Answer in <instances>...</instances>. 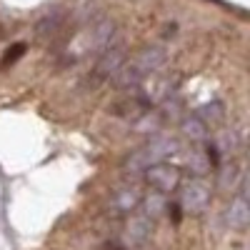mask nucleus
<instances>
[{"mask_svg":"<svg viewBox=\"0 0 250 250\" xmlns=\"http://www.w3.org/2000/svg\"><path fill=\"white\" fill-rule=\"evenodd\" d=\"M180 150V140L175 135H153L148 143L143 145V148H138L135 153H130L128 158H125L123 163V170L128 175H143L145 170L150 168V165L155 163H165L170 155H175Z\"/></svg>","mask_w":250,"mask_h":250,"instance_id":"f257e3e1","label":"nucleus"},{"mask_svg":"<svg viewBox=\"0 0 250 250\" xmlns=\"http://www.w3.org/2000/svg\"><path fill=\"white\" fill-rule=\"evenodd\" d=\"M165 60H168V53H165L160 45H150V48L140 50L133 60H125L123 68L118 70V75L113 80H115L118 88H130L133 90L145 78L155 75L165 65Z\"/></svg>","mask_w":250,"mask_h":250,"instance_id":"f03ea898","label":"nucleus"},{"mask_svg":"<svg viewBox=\"0 0 250 250\" xmlns=\"http://www.w3.org/2000/svg\"><path fill=\"white\" fill-rule=\"evenodd\" d=\"M210 185H208L203 178H195V180H188L185 185L180 183L178 188V208L180 213L185 215H198L203 213L208 205H210Z\"/></svg>","mask_w":250,"mask_h":250,"instance_id":"7ed1b4c3","label":"nucleus"},{"mask_svg":"<svg viewBox=\"0 0 250 250\" xmlns=\"http://www.w3.org/2000/svg\"><path fill=\"white\" fill-rule=\"evenodd\" d=\"M115 35H118V28L113 20L103 18V20H95V23L85 30V35L80 38V48L83 53H103L105 48L115 45Z\"/></svg>","mask_w":250,"mask_h":250,"instance_id":"20e7f679","label":"nucleus"},{"mask_svg":"<svg viewBox=\"0 0 250 250\" xmlns=\"http://www.w3.org/2000/svg\"><path fill=\"white\" fill-rule=\"evenodd\" d=\"M143 178H145V183H148L155 193H163V195L178 190L180 183H183L180 168H175V165H170V163H155V165H150V168L143 173Z\"/></svg>","mask_w":250,"mask_h":250,"instance_id":"39448f33","label":"nucleus"},{"mask_svg":"<svg viewBox=\"0 0 250 250\" xmlns=\"http://www.w3.org/2000/svg\"><path fill=\"white\" fill-rule=\"evenodd\" d=\"M128 60V53H125V45H120V43H115V45H110V48H105L100 55H98V60H95V65H93V80L95 83H103V80H113L115 75H118V70L123 68V62Z\"/></svg>","mask_w":250,"mask_h":250,"instance_id":"423d86ee","label":"nucleus"},{"mask_svg":"<svg viewBox=\"0 0 250 250\" xmlns=\"http://www.w3.org/2000/svg\"><path fill=\"white\" fill-rule=\"evenodd\" d=\"M143 190L138 183H125L120 185L118 190L110 195V203H108V213L115 215V218H125V215H133L138 210V205L143 200Z\"/></svg>","mask_w":250,"mask_h":250,"instance_id":"0eeeda50","label":"nucleus"},{"mask_svg":"<svg viewBox=\"0 0 250 250\" xmlns=\"http://www.w3.org/2000/svg\"><path fill=\"white\" fill-rule=\"evenodd\" d=\"M248 218H250V205L245 198V180H240L238 185V195L230 200L225 210V223L233 228V230H245L248 228Z\"/></svg>","mask_w":250,"mask_h":250,"instance_id":"6e6552de","label":"nucleus"},{"mask_svg":"<svg viewBox=\"0 0 250 250\" xmlns=\"http://www.w3.org/2000/svg\"><path fill=\"white\" fill-rule=\"evenodd\" d=\"M128 225H125V245H143L145 240L150 238L153 230V223L145 218V215H128Z\"/></svg>","mask_w":250,"mask_h":250,"instance_id":"1a4fd4ad","label":"nucleus"},{"mask_svg":"<svg viewBox=\"0 0 250 250\" xmlns=\"http://www.w3.org/2000/svg\"><path fill=\"white\" fill-rule=\"evenodd\" d=\"M210 145H213V150L218 153L220 160H223V158H230V155L240 148V135H238L235 128H220V130L215 133V138L210 140Z\"/></svg>","mask_w":250,"mask_h":250,"instance_id":"9d476101","label":"nucleus"},{"mask_svg":"<svg viewBox=\"0 0 250 250\" xmlns=\"http://www.w3.org/2000/svg\"><path fill=\"white\" fill-rule=\"evenodd\" d=\"M140 215H145L150 223H155L158 218H163L165 213H168V195H163V193H148V195H143L140 200Z\"/></svg>","mask_w":250,"mask_h":250,"instance_id":"9b49d317","label":"nucleus"},{"mask_svg":"<svg viewBox=\"0 0 250 250\" xmlns=\"http://www.w3.org/2000/svg\"><path fill=\"white\" fill-rule=\"evenodd\" d=\"M180 133L183 138H188L190 143H205L210 138V128L193 113V115H183L180 118Z\"/></svg>","mask_w":250,"mask_h":250,"instance_id":"f8f14e48","label":"nucleus"},{"mask_svg":"<svg viewBox=\"0 0 250 250\" xmlns=\"http://www.w3.org/2000/svg\"><path fill=\"white\" fill-rule=\"evenodd\" d=\"M163 125H165V120H163L160 110H158V108H148V110H143V113L135 118L133 130H135V133H143V135H158V133L163 130Z\"/></svg>","mask_w":250,"mask_h":250,"instance_id":"ddd939ff","label":"nucleus"},{"mask_svg":"<svg viewBox=\"0 0 250 250\" xmlns=\"http://www.w3.org/2000/svg\"><path fill=\"white\" fill-rule=\"evenodd\" d=\"M210 168H213V163H210V158L205 155V148H195V150H190L185 155V170L190 175L203 178V175L210 173Z\"/></svg>","mask_w":250,"mask_h":250,"instance_id":"4468645a","label":"nucleus"},{"mask_svg":"<svg viewBox=\"0 0 250 250\" xmlns=\"http://www.w3.org/2000/svg\"><path fill=\"white\" fill-rule=\"evenodd\" d=\"M243 180V173L235 163H228V165H218V188L225 193H233L238 190V185Z\"/></svg>","mask_w":250,"mask_h":250,"instance_id":"2eb2a0df","label":"nucleus"},{"mask_svg":"<svg viewBox=\"0 0 250 250\" xmlns=\"http://www.w3.org/2000/svg\"><path fill=\"white\" fill-rule=\"evenodd\" d=\"M195 115L210 128V125H218L223 118H225V103L223 100H210V103H205V105H200L195 110Z\"/></svg>","mask_w":250,"mask_h":250,"instance_id":"dca6fc26","label":"nucleus"},{"mask_svg":"<svg viewBox=\"0 0 250 250\" xmlns=\"http://www.w3.org/2000/svg\"><path fill=\"white\" fill-rule=\"evenodd\" d=\"M62 25H65V15H62L60 10H50L38 23V35H55L58 30H62Z\"/></svg>","mask_w":250,"mask_h":250,"instance_id":"f3484780","label":"nucleus"},{"mask_svg":"<svg viewBox=\"0 0 250 250\" xmlns=\"http://www.w3.org/2000/svg\"><path fill=\"white\" fill-rule=\"evenodd\" d=\"M25 53V45L23 43H20V45H13L8 53H5V58H3V62H0V65H8V62H15L20 55H23Z\"/></svg>","mask_w":250,"mask_h":250,"instance_id":"a211bd4d","label":"nucleus"},{"mask_svg":"<svg viewBox=\"0 0 250 250\" xmlns=\"http://www.w3.org/2000/svg\"><path fill=\"white\" fill-rule=\"evenodd\" d=\"M103 250H125V245H123V243H115V240H110V243H105V245H103Z\"/></svg>","mask_w":250,"mask_h":250,"instance_id":"6ab92c4d","label":"nucleus"}]
</instances>
